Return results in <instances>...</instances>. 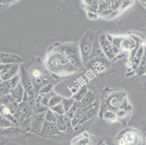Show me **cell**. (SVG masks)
<instances>
[{"label": "cell", "mask_w": 146, "mask_h": 145, "mask_svg": "<svg viewBox=\"0 0 146 145\" xmlns=\"http://www.w3.org/2000/svg\"><path fill=\"white\" fill-rule=\"evenodd\" d=\"M2 5H1V4H0V7H2Z\"/></svg>", "instance_id": "cell-6"}, {"label": "cell", "mask_w": 146, "mask_h": 145, "mask_svg": "<svg viewBox=\"0 0 146 145\" xmlns=\"http://www.w3.org/2000/svg\"><path fill=\"white\" fill-rule=\"evenodd\" d=\"M145 7H146V4H145Z\"/></svg>", "instance_id": "cell-7"}, {"label": "cell", "mask_w": 146, "mask_h": 145, "mask_svg": "<svg viewBox=\"0 0 146 145\" xmlns=\"http://www.w3.org/2000/svg\"><path fill=\"white\" fill-rule=\"evenodd\" d=\"M16 0H0V4L1 5H7V4H10L11 2H15Z\"/></svg>", "instance_id": "cell-4"}, {"label": "cell", "mask_w": 146, "mask_h": 145, "mask_svg": "<svg viewBox=\"0 0 146 145\" xmlns=\"http://www.w3.org/2000/svg\"><path fill=\"white\" fill-rule=\"evenodd\" d=\"M32 74H33V76H34V78H39V77L40 76V75H41V72L39 71V70L36 69V70H34V71H33Z\"/></svg>", "instance_id": "cell-2"}, {"label": "cell", "mask_w": 146, "mask_h": 145, "mask_svg": "<svg viewBox=\"0 0 146 145\" xmlns=\"http://www.w3.org/2000/svg\"><path fill=\"white\" fill-rule=\"evenodd\" d=\"M142 2H143V4H145V3L146 4V0H142Z\"/></svg>", "instance_id": "cell-5"}, {"label": "cell", "mask_w": 146, "mask_h": 145, "mask_svg": "<svg viewBox=\"0 0 146 145\" xmlns=\"http://www.w3.org/2000/svg\"><path fill=\"white\" fill-rule=\"evenodd\" d=\"M86 4L92 7L95 5H98V0H86Z\"/></svg>", "instance_id": "cell-1"}, {"label": "cell", "mask_w": 146, "mask_h": 145, "mask_svg": "<svg viewBox=\"0 0 146 145\" xmlns=\"http://www.w3.org/2000/svg\"><path fill=\"white\" fill-rule=\"evenodd\" d=\"M126 140H127V143H132L135 141V136H127V139Z\"/></svg>", "instance_id": "cell-3"}]
</instances>
